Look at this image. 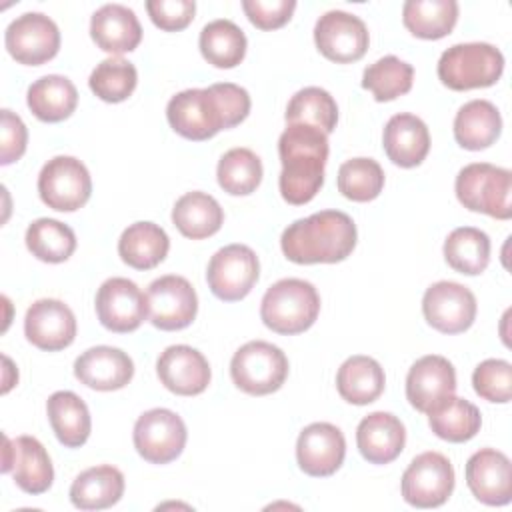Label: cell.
Masks as SVG:
<instances>
[{"mask_svg": "<svg viewBox=\"0 0 512 512\" xmlns=\"http://www.w3.org/2000/svg\"><path fill=\"white\" fill-rule=\"evenodd\" d=\"M204 60L216 68H234L246 56V36L238 24L226 18L208 22L198 40Z\"/></svg>", "mask_w": 512, "mask_h": 512, "instance_id": "cell-36", "label": "cell"}, {"mask_svg": "<svg viewBox=\"0 0 512 512\" xmlns=\"http://www.w3.org/2000/svg\"><path fill=\"white\" fill-rule=\"evenodd\" d=\"M230 376L242 392L266 396L284 384L288 376V358L278 346L264 340H252L234 352Z\"/></svg>", "mask_w": 512, "mask_h": 512, "instance_id": "cell-7", "label": "cell"}, {"mask_svg": "<svg viewBox=\"0 0 512 512\" xmlns=\"http://www.w3.org/2000/svg\"><path fill=\"white\" fill-rule=\"evenodd\" d=\"M384 188V170L372 158L346 160L338 170V190L354 202H370Z\"/></svg>", "mask_w": 512, "mask_h": 512, "instance_id": "cell-43", "label": "cell"}, {"mask_svg": "<svg viewBox=\"0 0 512 512\" xmlns=\"http://www.w3.org/2000/svg\"><path fill=\"white\" fill-rule=\"evenodd\" d=\"M476 296L464 284L440 280L426 288L422 312L426 322L442 334H460L476 320Z\"/></svg>", "mask_w": 512, "mask_h": 512, "instance_id": "cell-14", "label": "cell"}, {"mask_svg": "<svg viewBox=\"0 0 512 512\" xmlns=\"http://www.w3.org/2000/svg\"><path fill=\"white\" fill-rule=\"evenodd\" d=\"M26 248L42 262H66L76 250L74 230L54 218H38L26 230Z\"/></svg>", "mask_w": 512, "mask_h": 512, "instance_id": "cell-38", "label": "cell"}, {"mask_svg": "<svg viewBox=\"0 0 512 512\" xmlns=\"http://www.w3.org/2000/svg\"><path fill=\"white\" fill-rule=\"evenodd\" d=\"M356 224L340 210H320L292 222L280 236L284 256L294 264H334L356 246Z\"/></svg>", "mask_w": 512, "mask_h": 512, "instance_id": "cell-3", "label": "cell"}, {"mask_svg": "<svg viewBox=\"0 0 512 512\" xmlns=\"http://www.w3.org/2000/svg\"><path fill=\"white\" fill-rule=\"evenodd\" d=\"M8 54L26 66H40L52 60L60 50V30L52 18L42 12H26L14 18L6 32Z\"/></svg>", "mask_w": 512, "mask_h": 512, "instance_id": "cell-13", "label": "cell"}, {"mask_svg": "<svg viewBox=\"0 0 512 512\" xmlns=\"http://www.w3.org/2000/svg\"><path fill=\"white\" fill-rule=\"evenodd\" d=\"M46 412L50 426L62 446L80 448L86 444L92 420L86 402L78 394L70 390L54 392L46 402Z\"/></svg>", "mask_w": 512, "mask_h": 512, "instance_id": "cell-28", "label": "cell"}, {"mask_svg": "<svg viewBox=\"0 0 512 512\" xmlns=\"http://www.w3.org/2000/svg\"><path fill=\"white\" fill-rule=\"evenodd\" d=\"M386 376L382 366L370 356H350L342 362L336 374L338 394L356 406L374 402L384 392Z\"/></svg>", "mask_w": 512, "mask_h": 512, "instance_id": "cell-33", "label": "cell"}, {"mask_svg": "<svg viewBox=\"0 0 512 512\" xmlns=\"http://www.w3.org/2000/svg\"><path fill=\"white\" fill-rule=\"evenodd\" d=\"M284 118L288 124H308L328 136L336 128L338 106L324 88L306 86L290 98Z\"/></svg>", "mask_w": 512, "mask_h": 512, "instance_id": "cell-39", "label": "cell"}, {"mask_svg": "<svg viewBox=\"0 0 512 512\" xmlns=\"http://www.w3.org/2000/svg\"><path fill=\"white\" fill-rule=\"evenodd\" d=\"M172 222L182 236L202 240L222 228L224 210L214 196L194 190L176 200L172 208Z\"/></svg>", "mask_w": 512, "mask_h": 512, "instance_id": "cell-30", "label": "cell"}, {"mask_svg": "<svg viewBox=\"0 0 512 512\" xmlns=\"http://www.w3.org/2000/svg\"><path fill=\"white\" fill-rule=\"evenodd\" d=\"M294 8V0H242L244 14L260 30L282 28L292 18Z\"/></svg>", "mask_w": 512, "mask_h": 512, "instance_id": "cell-46", "label": "cell"}, {"mask_svg": "<svg viewBox=\"0 0 512 512\" xmlns=\"http://www.w3.org/2000/svg\"><path fill=\"white\" fill-rule=\"evenodd\" d=\"M38 194L48 208L74 212L82 208L92 194L90 172L74 156H54L38 174Z\"/></svg>", "mask_w": 512, "mask_h": 512, "instance_id": "cell-8", "label": "cell"}, {"mask_svg": "<svg viewBox=\"0 0 512 512\" xmlns=\"http://www.w3.org/2000/svg\"><path fill=\"white\" fill-rule=\"evenodd\" d=\"M402 498L416 508H438L454 490V468L440 452L418 454L402 474Z\"/></svg>", "mask_w": 512, "mask_h": 512, "instance_id": "cell-11", "label": "cell"}, {"mask_svg": "<svg viewBox=\"0 0 512 512\" xmlns=\"http://www.w3.org/2000/svg\"><path fill=\"white\" fill-rule=\"evenodd\" d=\"M314 42L320 54L338 64L360 60L370 44L366 24L344 10L322 14L314 26Z\"/></svg>", "mask_w": 512, "mask_h": 512, "instance_id": "cell-15", "label": "cell"}, {"mask_svg": "<svg viewBox=\"0 0 512 512\" xmlns=\"http://www.w3.org/2000/svg\"><path fill=\"white\" fill-rule=\"evenodd\" d=\"M456 198L472 212H482L498 220L512 216V174L506 168L474 162L464 166L456 176Z\"/></svg>", "mask_w": 512, "mask_h": 512, "instance_id": "cell-6", "label": "cell"}, {"mask_svg": "<svg viewBox=\"0 0 512 512\" xmlns=\"http://www.w3.org/2000/svg\"><path fill=\"white\" fill-rule=\"evenodd\" d=\"M282 198L292 206L310 202L324 184L328 136L308 124H288L278 138Z\"/></svg>", "mask_w": 512, "mask_h": 512, "instance_id": "cell-2", "label": "cell"}, {"mask_svg": "<svg viewBox=\"0 0 512 512\" xmlns=\"http://www.w3.org/2000/svg\"><path fill=\"white\" fill-rule=\"evenodd\" d=\"M146 310L152 326L166 332L182 330L196 318L198 296L184 276H160L146 290Z\"/></svg>", "mask_w": 512, "mask_h": 512, "instance_id": "cell-12", "label": "cell"}, {"mask_svg": "<svg viewBox=\"0 0 512 512\" xmlns=\"http://www.w3.org/2000/svg\"><path fill=\"white\" fill-rule=\"evenodd\" d=\"M456 392V370L452 362L438 354L418 358L406 376V398L418 410L428 414L438 402Z\"/></svg>", "mask_w": 512, "mask_h": 512, "instance_id": "cell-21", "label": "cell"}, {"mask_svg": "<svg viewBox=\"0 0 512 512\" xmlns=\"http://www.w3.org/2000/svg\"><path fill=\"white\" fill-rule=\"evenodd\" d=\"M136 66L120 56H112L96 64L88 78L90 90L104 102H124L136 88Z\"/></svg>", "mask_w": 512, "mask_h": 512, "instance_id": "cell-42", "label": "cell"}, {"mask_svg": "<svg viewBox=\"0 0 512 512\" xmlns=\"http://www.w3.org/2000/svg\"><path fill=\"white\" fill-rule=\"evenodd\" d=\"M74 376L92 390H120L132 380L134 362L120 348L94 346L76 358Z\"/></svg>", "mask_w": 512, "mask_h": 512, "instance_id": "cell-23", "label": "cell"}, {"mask_svg": "<svg viewBox=\"0 0 512 512\" xmlns=\"http://www.w3.org/2000/svg\"><path fill=\"white\" fill-rule=\"evenodd\" d=\"M386 156L400 168L422 164L430 150L428 126L414 114H394L382 134Z\"/></svg>", "mask_w": 512, "mask_h": 512, "instance_id": "cell-26", "label": "cell"}, {"mask_svg": "<svg viewBox=\"0 0 512 512\" xmlns=\"http://www.w3.org/2000/svg\"><path fill=\"white\" fill-rule=\"evenodd\" d=\"M124 494V474L100 464L80 472L70 486V502L80 510H104L114 506Z\"/></svg>", "mask_w": 512, "mask_h": 512, "instance_id": "cell-27", "label": "cell"}, {"mask_svg": "<svg viewBox=\"0 0 512 512\" xmlns=\"http://www.w3.org/2000/svg\"><path fill=\"white\" fill-rule=\"evenodd\" d=\"M428 424L438 438L460 444L478 434L482 416L472 402L452 394L428 412Z\"/></svg>", "mask_w": 512, "mask_h": 512, "instance_id": "cell-34", "label": "cell"}, {"mask_svg": "<svg viewBox=\"0 0 512 512\" xmlns=\"http://www.w3.org/2000/svg\"><path fill=\"white\" fill-rule=\"evenodd\" d=\"M26 104L38 120L62 122L76 110L78 90L66 76L48 74L30 84Z\"/></svg>", "mask_w": 512, "mask_h": 512, "instance_id": "cell-31", "label": "cell"}, {"mask_svg": "<svg viewBox=\"0 0 512 512\" xmlns=\"http://www.w3.org/2000/svg\"><path fill=\"white\" fill-rule=\"evenodd\" d=\"M164 388L178 396L202 394L210 384V364L202 352L186 344L168 346L156 362Z\"/></svg>", "mask_w": 512, "mask_h": 512, "instance_id": "cell-22", "label": "cell"}, {"mask_svg": "<svg viewBox=\"0 0 512 512\" xmlns=\"http://www.w3.org/2000/svg\"><path fill=\"white\" fill-rule=\"evenodd\" d=\"M356 444L362 458L370 464H390L404 450L406 428L390 412H372L360 420Z\"/></svg>", "mask_w": 512, "mask_h": 512, "instance_id": "cell-24", "label": "cell"}, {"mask_svg": "<svg viewBox=\"0 0 512 512\" xmlns=\"http://www.w3.org/2000/svg\"><path fill=\"white\" fill-rule=\"evenodd\" d=\"M2 472L12 474L18 488L32 496L44 494L54 480L52 460L34 436H18L16 440L4 436Z\"/></svg>", "mask_w": 512, "mask_h": 512, "instance_id": "cell-17", "label": "cell"}, {"mask_svg": "<svg viewBox=\"0 0 512 512\" xmlns=\"http://www.w3.org/2000/svg\"><path fill=\"white\" fill-rule=\"evenodd\" d=\"M96 314L100 324L116 334L134 332L140 328L144 318H148L146 310V294L128 278L114 276L102 282L96 292Z\"/></svg>", "mask_w": 512, "mask_h": 512, "instance_id": "cell-16", "label": "cell"}, {"mask_svg": "<svg viewBox=\"0 0 512 512\" xmlns=\"http://www.w3.org/2000/svg\"><path fill=\"white\" fill-rule=\"evenodd\" d=\"M146 10L154 26L166 32L184 30L196 12L194 0H148Z\"/></svg>", "mask_w": 512, "mask_h": 512, "instance_id": "cell-45", "label": "cell"}, {"mask_svg": "<svg viewBox=\"0 0 512 512\" xmlns=\"http://www.w3.org/2000/svg\"><path fill=\"white\" fill-rule=\"evenodd\" d=\"M320 312V296L314 284L300 278L274 282L260 304V318L276 334H300L308 330Z\"/></svg>", "mask_w": 512, "mask_h": 512, "instance_id": "cell-4", "label": "cell"}, {"mask_svg": "<svg viewBox=\"0 0 512 512\" xmlns=\"http://www.w3.org/2000/svg\"><path fill=\"white\" fill-rule=\"evenodd\" d=\"M170 250V238L154 222H134L130 224L120 240L118 254L124 264L136 270H150L158 266Z\"/></svg>", "mask_w": 512, "mask_h": 512, "instance_id": "cell-32", "label": "cell"}, {"mask_svg": "<svg viewBox=\"0 0 512 512\" xmlns=\"http://www.w3.org/2000/svg\"><path fill=\"white\" fill-rule=\"evenodd\" d=\"M24 334L28 342L46 352L68 348L76 338L74 312L56 298L36 300L24 316Z\"/></svg>", "mask_w": 512, "mask_h": 512, "instance_id": "cell-18", "label": "cell"}, {"mask_svg": "<svg viewBox=\"0 0 512 512\" xmlns=\"http://www.w3.org/2000/svg\"><path fill=\"white\" fill-rule=\"evenodd\" d=\"M346 440L338 426L330 422L308 424L296 442V460L308 476H332L344 462Z\"/></svg>", "mask_w": 512, "mask_h": 512, "instance_id": "cell-19", "label": "cell"}, {"mask_svg": "<svg viewBox=\"0 0 512 512\" xmlns=\"http://www.w3.org/2000/svg\"><path fill=\"white\" fill-rule=\"evenodd\" d=\"M28 142V130L18 114L4 108L2 110V150H0V164L8 166L22 158L26 152Z\"/></svg>", "mask_w": 512, "mask_h": 512, "instance_id": "cell-47", "label": "cell"}, {"mask_svg": "<svg viewBox=\"0 0 512 512\" xmlns=\"http://www.w3.org/2000/svg\"><path fill=\"white\" fill-rule=\"evenodd\" d=\"M444 258L452 270L476 276L490 262V238L474 226L454 228L444 240Z\"/></svg>", "mask_w": 512, "mask_h": 512, "instance_id": "cell-37", "label": "cell"}, {"mask_svg": "<svg viewBox=\"0 0 512 512\" xmlns=\"http://www.w3.org/2000/svg\"><path fill=\"white\" fill-rule=\"evenodd\" d=\"M248 112V92L232 82L182 90L166 106V118L172 130L194 142L208 140L220 130L238 126Z\"/></svg>", "mask_w": 512, "mask_h": 512, "instance_id": "cell-1", "label": "cell"}, {"mask_svg": "<svg viewBox=\"0 0 512 512\" xmlns=\"http://www.w3.org/2000/svg\"><path fill=\"white\" fill-rule=\"evenodd\" d=\"M216 178L224 192L248 196L262 182V162L250 148H232L220 158Z\"/></svg>", "mask_w": 512, "mask_h": 512, "instance_id": "cell-40", "label": "cell"}, {"mask_svg": "<svg viewBox=\"0 0 512 512\" xmlns=\"http://www.w3.org/2000/svg\"><path fill=\"white\" fill-rule=\"evenodd\" d=\"M414 80V68L396 58L384 56L370 64L362 74V88L370 90L376 102H390L410 92Z\"/></svg>", "mask_w": 512, "mask_h": 512, "instance_id": "cell-41", "label": "cell"}, {"mask_svg": "<svg viewBox=\"0 0 512 512\" xmlns=\"http://www.w3.org/2000/svg\"><path fill=\"white\" fill-rule=\"evenodd\" d=\"M474 392L488 400L506 404L512 398V366L500 358H488L474 368L472 374Z\"/></svg>", "mask_w": 512, "mask_h": 512, "instance_id": "cell-44", "label": "cell"}, {"mask_svg": "<svg viewBox=\"0 0 512 512\" xmlns=\"http://www.w3.org/2000/svg\"><path fill=\"white\" fill-rule=\"evenodd\" d=\"M502 132L498 108L488 100L466 102L454 118V138L466 150H484L492 146Z\"/></svg>", "mask_w": 512, "mask_h": 512, "instance_id": "cell-29", "label": "cell"}, {"mask_svg": "<svg viewBox=\"0 0 512 512\" xmlns=\"http://www.w3.org/2000/svg\"><path fill=\"white\" fill-rule=\"evenodd\" d=\"M90 36L100 50L118 56L140 44L142 26L128 6L104 4L92 14Z\"/></svg>", "mask_w": 512, "mask_h": 512, "instance_id": "cell-25", "label": "cell"}, {"mask_svg": "<svg viewBox=\"0 0 512 512\" xmlns=\"http://www.w3.org/2000/svg\"><path fill=\"white\" fill-rule=\"evenodd\" d=\"M260 276V262L252 248L228 244L214 252L206 268V282L212 294L224 302H236L250 294Z\"/></svg>", "mask_w": 512, "mask_h": 512, "instance_id": "cell-9", "label": "cell"}, {"mask_svg": "<svg viewBox=\"0 0 512 512\" xmlns=\"http://www.w3.org/2000/svg\"><path fill=\"white\" fill-rule=\"evenodd\" d=\"M186 424L168 408H152L138 416L132 432L136 452L150 464L176 460L186 446Z\"/></svg>", "mask_w": 512, "mask_h": 512, "instance_id": "cell-10", "label": "cell"}, {"mask_svg": "<svg viewBox=\"0 0 512 512\" xmlns=\"http://www.w3.org/2000/svg\"><path fill=\"white\" fill-rule=\"evenodd\" d=\"M456 20V0H408L402 6V22L416 38L440 40L452 32Z\"/></svg>", "mask_w": 512, "mask_h": 512, "instance_id": "cell-35", "label": "cell"}, {"mask_svg": "<svg viewBox=\"0 0 512 512\" xmlns=\"http://www.w3.org/2000/svg\"><path fill=\"white\" fill-rule=\"evenodd\" d=\"M466 484L482 504H508L512 500L510 458L494 448H482L474 452L466 462Z\"/></svg>", "mask_w": 512, "mask_h": 512, "instance_id": "cell-20", "label": "cell"}, {"mask_svg": "<svg viewBox=\"0 0 512 512\" xmlns=\"http://www.w3.org/2000/svg\"><path fill=\"white\" fill-rule=\"evenodd\" d=\"M504 72L502 52L488 42L454 44L438 60V78L450 90L488 88Z\"/></svg>", "mask_w": 512, "mask_h": 512, "instance_id": "cell-5", "label": "cell"}]
</instances>
